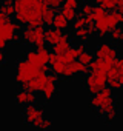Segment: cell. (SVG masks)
Returning <instances> with one entry per match:
<instances>
[{"label": "cell", "instance_id": "cell-1", "mask_svg": "<svg viewBox=\"0 0 123 131\" xmlns=\"http://www.w3.org/2000/svg\"><path fill=\"white\" fill-rule=\"evenodd\" d=\"M112 91H114L112 88L106 86L102 93L92 96L91 100H89L91 108L95 110V113H97L106 123L114 122V119L117 117V105H115Z\"/></svg>", "mask_w": 123, "mask_h": 131}, {"label": "cell", "instance_id": "cell-2", "mask_svg": "<svg viewBox=\"0 0 123 131\" xmlns=\"http://www.w3.org/2000/svg\"><path fill=\"white\" fill-rule=\"evenodd\" d=\"M48 70H49V67L48 65H43V67H37V65H34V63H31V62H28L26 59H23V60H17V63H16V82L19 83V85H26V83H29L40 71L42 73H48Z\"/></svg>", "mask_w": 123, "mask_h": 131}, {"label": "cell", "instance_id": "cell-3", "mask_svg": "<svg viewBox=\"0 0 123 131\" xmlns=\"http://www.w3.org/2000/svg\"><path fill=\"white\" fill-rule=\"evenodd\" d=\"M108 85V74L102 71H89L85 77V88L91 96L102 93Z\"/></svg>", "mask_w": 123, "mask_h": 131}, {"label": "cell", "instance_id": "cell-4", "mask_svg": "<svg viewBox=\"0 0 123 131\" xmlns=\"http://www.w3.org/2000/svg\"><path fill=\"white\" fill-rule=\"evenodd\" d=\"M23 120L25 123L34 126L35 129H42V125L45 122V116H43V108L37 106L35 103L32 105H26L23 110Z\"/></svg>", "mask_w": 123, "mask_h": 131}, {"label": "cell", "instance_id": "cell-5", "mask_svg": "<svg viewBox=\"0 0 123 131\" xmlns=\"http://www.w3.org/2000/svg\"><path fill=\"white\" fill-rule=\"evenodd\" d=\"M22 40V36L16 31L14 22H0V49L5 51L9 42H19Z\"/></svg>", "mask_w": 123, "mask_h": 131}, {"label": "cell", "instance_id": "cell-6", "mask_svg": "<svg viewBox=\"0 0 123 131\" xmlns=\"http://www.w3.org/2000/svg\"><path fill=\"white\" fill-rule=\"evenodd\" d=\"M108 86L112 90L123 88V59L121 57H117L114 60L112 68L108 73Z\"/></svg>", "mask_w": 123, "mask_h": 131}, {"label": "cell", "instance_id": "cell-7", "mask_svg": "<svg viewBox=\"0 0 123 131\" xmlns=\"http://www.w3.org/2000/svg\"><path fill=\"white\" fill-rule=\"evenodd\" d=\"M45 32H46L45 25H40V26H25L23 31L20 32L22 42L26 43V45L34 46L37 42L45 40Z\"/></svg>", "mask_w": 123, "mask_h": 131}, {"label": "cell", "instance_id": "cell-8", "mask_svg": "<svg viewBox=\"0 0 123 131\" xmlns=\"http://www.w3.org/2000/svg\"><path fill=\"white\" fill-rule=\"evenodd\" d=\"M94 54L97 59H103V60L114 63V60L118 57V49L115 46H112L111 43H100V45H97Z\"/></svg>", "mask_w": 123, "mask_h": 131}, {"label": "cell", "instance_id": "cell-9", "mask_svg": "<svg viewBox=\"0 0 123 131\" xmlns=\"http://www.w3.org/2000/svg\"><path fill=\"white\" fill-rule=\"evenodd\" d=\"M89 73V67L83 65L79 59H76L74 62L65 65V71H63V77L65 79H69V77H74L76 74H88Z\"/></svg>", "mask_w": 123, "mask_h": 131}, {"label": "cell", "instance_id": "cell-10", "mask_svg": "<svg viewBox=\"0 0 123 131\" xmlns=\"http://www.w3.org/2000/svg\"><path fill=\"white\" fill-rule=\"evenodd\" d=\"M46 82H48V74L40 71L29 83L23 85L22 88L26 90V91H31V93H43V90L46 86Z\"/></svg>", "mask_w": 123, "mask_h": 131}, {"label": "cell", "instance_id": "cell-11", "mask_svg": "<svg viewBox=\"0 0 123 131\" xmlns=\"http://www.w3.org/2000/svg\"><path fill=\"white\" fill-rule=\"evenodd\" d=\"M14 102H16L17 105H23V106L32 105V103L37 102V96H35V93L26 91V90L22 88V90H19V91L14 94Z\"/></svg>", "mask_w": 123, "mask_h": 131}, {"label": "cell", "instance_id": "cell-12", "mask_svg": "<svg viewBox=\"0 0 123 131\" xmlns=\"http://www.w3.org/2000/svg\"><path fill=\"white\" fill-rule=\"evenodd\" d=\"M57 83H58V76L57 74H48V82H46V86L43 90V99L45 100H52V97L55 96L57 93Z\"/></svg>", "mask_w": 123, "mask_h": 131}, {"label": "cell", "instance_id": "cell-13", "mask_svg": "<svg viewBox=\"0 0 123 131\" xmlns=\"http://www.w3.org/2000/svg\"><path fill=\"white\" fill-rule=\"evenodd\" d=\"M63 32L65 31H61V29H57L54 26L48 28L46 32H45V40L49 46H55L58 42H61V39H63Z\"/></svg>", "mask_w": 123, "mask_h": 131}, {"label": "cell", "instance_id": "cell-14", "mask_svg": "<svg viewBox=\"0 0 123 131\" xmlns=\"http://www.w3.org/2000/svg\"><path fill=\"white\" fill-rule=\"evenodd\" d=\"M112 62H108V60H103V59H97L95 57V60L91 63V67H89V70L91 71H102V73H109L111 71V68H112Z\"/></svg>", "mask_w": 123, "mask_h": 131}, {"label": "cell", "instance_id": "cell-15", "mask_svg": "<svg viewBox=\"0 0 123 131\" xmlns=\"http://www.w3.org/2000/svg\"><path fill=\"white\" fill-rule=\"evenodd\" d=\"M109 14V13H108ZM95 26H97V34L100 37H106L108 34H111V29H109V20H108V16L99 19L95 22Z\"/></svg>", "mask_w": 123, "mask_h": 131}, {"label": "cell", "instance_id": "cell-16", "mask_svg": "<svg viewBox=\"0 0 123 131\" xmlns=\"http://www.w3.org/2000/svg\"><path fill=\"white\" fill-rule=\"evenodd\" d=\"M42 2L43 0H16L14 6H16V11H19V9H34L35 11L37 5Z\"/></svg>", "mask_w": 123, "mask_h": 131}, {"label": "cell", "instance_id": "cell-17", "mask_svg": "<svg viewBox=\"0 0 123 131\" xmlns=\"http://www.w3.org/2000/svg\"><path fill=\"white\" fill-rule=\"evenodd\" d=\"M108 20H109V29L114 31L117 26L123 25V14L118 11H111L108 14Z\"/></svg>", "mask_w": 123, "mask_h": 131}, {"label": "cell", "instance_id": "cell-18", "mask_svg": "<svg viewBox=\"0 0 123 131\" xmlns=\"http://www.w3.org/2000/svg\"><path fill=\"white\" fill-rule=\"evenodd\" d=\"M52 26L57 28V29H61V31H66L68 26H69V20H68L63 14H61V13H57L55 19H54V22H52Z\"/></svg>", "mask_w": 123, "mask_h": 131}, {"label": "cell", "instance_id": "cell-19", "mask_svg": "<svg viewBox=\"0 0 123 131\" xmlns=\"http://www.w3.org/2000/svg\"><path fill=\"white\" fill-rule=\"evenodd\" d=\"M54 49H52V52H55L57 56H63V54H66L71 48H72V45H71V40H61V42H58L55 46H52Z\"/></svg>", "mask_w": 123, "mask_h": 131}, {"label": "cell", "instance_id": "cell-20", "mask_svg": "<svg viewBox=\"0 0 123 131\" xmlns=\"http://www.w3.org/2000/svg\"><path fill=\"white\" fill-rule=\"evenodd\" d=\"M60 13L63 14L69 22H76V20L80 17V14L77 13V9H74V8H68V6H65V5L60 8Z\"/></svg>", "mask_w": 123, "mask_h": 131}, {"label": "cell", "instance_id": "cell-21", "mask_svg": "<svg viewBox=\"0 0 123 131\" xmlns=\"http://www.w3.org/2000/svg\"><path fill=\"white\" fill-rule=\"evenodd\" d=\"M74 37L79 40V42H86V40H89V37H91V34L88 32V28L85 26V28H80V29H76L74 31Z\"/></svg>", "mask_w": 123, "mask_h": 131}, {"label": "cell", "instance_id": "cell-22", "mask_svg": "<svg viewBox=\"0 0 123 131\" xmlns=\"http://www.w3.org/2000/svg\"><path fill=\"white\" fill-rule=\"evenodd\" d=\"M55 16H57V9H55V8H49V9L43 14V22H45V25L52 26V22H54Z\"/></svg>", "mask_w": 123, "mask_h": 131}, {"label": "cell", "instance_id": "cell-23", "mask_svg": "<svg viewBox=\"0 0 123 131\" xmlns=\"http://www.w3.org/2000/svg\"><path fill=\"white\" fill-rule=\"evenodd\" d=\"M25 59L34 65H37V67H43V65H40V60H39V51H34V49H29L26 51L25 54Z\"/></svg>", "mask_w": 123, "mask_h": 131}, {"label": "cell", "instance_id": "cell-24", "mask_svg": "<svg viewBox=\"0 0 123 131\" xmlns=\"http://www.w3.org/2000/svg\"><path fill=\"white\" fill-rule=\"evenodd\" d=\"M109 36L114 43H123V28L121 26H117L114 31H111Z\"/></svg>", "mask_w": 123, "mask_h": 131}, {"label": "cell", "instance_id": "cell-25", "mask_svg": "<svg viewBox=\"0 0 123 131\" xmlns=\"http://www.w3.org/2000/svg\"><path fill=\"white\" fill-rule=\"evenodd\" d=\"M79 60H80L83 65H86V67H91V63L95 60V54H92L91 51H86V52H83V54L79 57Z\"/></svg>", "mask_w": 123, "mask_h": 131}, {"label": "cell", "instance_id": "cell-26", "mask_svg": "<svg viewBox=\"0 0 123 131\" xmlns=\"http://www.w3.org/2000/svg\"><path fill=\"white\" fill-rule=\"evenodd\" d=\"M49 49L48 48H43V49H39V60H40V65H49Z\"/></svg>", "mask_w": 123, "mask_h": 131}, {"label": "cell", "instance_id": "cell-27", "mask_svg": "<svg viewBox=\"0 0 123 131\" xmlns=\"http://www.w3.org/2000/svg\"><path fill=\"white\" fill-rule=\"evenodd\" d=\"M94 5H91V3H83L82 6H80V16H83V17H88V16H91L92 13H94Z\"/></svg>", "mask_w": 123, "mask_h": 131}, {"label": "cell", "instance_id": "cell-28", "mask_svg": "<svg viewBox=\"0 0 123 131\" xmlns=\"http://www.w3.org/2000/svg\"><path fill=\"white\" fill-rule=\"evenodd\" d=\"M117 5H118V0H103V2H102V6L106 11H115Z\"/></svg>", "mask_w": 123, "mask_h": 131}, {"label": "cell", "instance_id": "cell-29", "mask_svg": "<svg viewBox=\"0 0 123 131\" xmlns=\"http://www.w3.org/2000/svg\"><path fill=\"white\" fill-rule=\"evenodd\" d=\"M72 51H74V54H76V57L79 59L83 52H86V45L83 43V42H79L76 46H72Z\"/></svg>", "mask_w": 123, "mask_h": 131}, {"label": "cell", "instance_id": "cell-30", "mask_svg": "<svg viewBox=\"0 0 123 131\" xmlns=\"http://www.w3.org/2000/svg\"><path fill=\"white\" fill-rule=\"evenodd\" d=\"M0 13H5L6 16L13 17V16H16V6H14V5H2Z\"/></svg>", "mask_w": 123, "mask_h": 131}, {"label": "cell", "instance_id": "cell-31", "mask_svg": "<svg viewBox=\"0 0 123 131\" xmlns=\"http://www.w3.org/2000/svg\"><path fill=\"white\" fill-rule=\"evenodd\" d=\"M88 25V22H86V17H83V16H80L76 22H72V28H74V31L76 29H80V28H85Z\"/></svg>", "mask_w": 123, "mask_h": 131}, {"label": "cell", "instance_id": "cell-32", "mask_svg": "<svg viewBox=\"0 0 123 131\" xmlns=\"http://www.w3.org/2000/svg\"><path fill=\"white\" fill-rule=\"evenodd\" d=\"M43 2L48 5V6H51V8H61L63 6V3L66 2V0H43Z\"/></svg>", "mask_w": 123, "mask_h": 131}, {"label": "cell", "instance_id": "cell-33", "mask_svg": "<svg viewBox=\"0 0 123 131\" xmlns=\"http://www.w3.org/2000/svg\"><path fill=\"white\" fill-rule=\"evenodd\" d=\"M63 5H65V6H68V8H74V9H79V8L82 6L79 0H66Z\"/></svg>", "mask_w": 123, "mask_h": 131}, {"label": "cell", "instance_id": "cell-34", "mask_svg": "<svg viewBox=\"0 0 123 131\" xmlns=\"http://www.w3.org/2000/svg\"><path fill=\"white\" fill-rule=\"evenodd\" d=\"M51 126H52V120L45 119V122H43V125H42V129H40V131H49V129H51Z\"/></svg>", "mask_w": 123, "mask_h": 131}, {"label": "cell", "instance_id": "cell-35", "mask_svg": "<svg viewBox=\"0 0 123 131\" xmlns=\"http://www.w3.org/2000/svg\"><path fill=\"white\" fill-rule=\"evenodd\" d=\"M115 11H118V13L123 14V0H118V5H117V9Z\"/></svg>", "mask_w": 123, "mask_h": 131}, {"label": "cell", "instance_id": "cell-36", "mask_svg": "<svg viewBox=\"0 0 123 131\" xmlns=\"http://www.w3.org/2000/svg\"><path fill=\"white\" fill-rule=\"evenodd\" d=\"M0 62H2V63H6V54L2 51V52H0Z\"/></svg>", "mask_w": 123, "mask_h": 131}, {"label": "cell", "instance_id": "cell-37", "mask_svg": "<svg viewBox=\"0 0 123 131\" xmlns=\"http://www.w3.org/2000/svg\"><path fill=\"white\" fill-rule=\"evenodd\" d=\"M92 2H94L95 5H102V2H103V0H92Z\"/></svg>", "mask_w": 123, "mask_h": 131}, {"label": "cell", "instance_id": "cell-38", "mask_svg": "<svg viewBox=\"0 0 123 131\" xmlns=\"http://www.w3.org/2000/svg\"><path fill=\"white\" fill-rule=\"evenodd\" d=\"M121 59H123V54H121Z\"/></svg>", "mask_w": 123, "mask_h": 131}]
</instances>
